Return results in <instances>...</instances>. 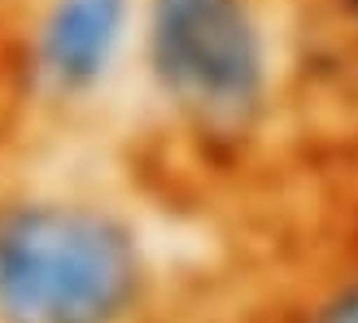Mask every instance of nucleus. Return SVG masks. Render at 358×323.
<instances>
[{"label":"nucleus","mask_w":358,"mask_h":323,"mask_svg":"<svg viewBox=\"0 0 358 323\" xmlns=\"http://www.w3.org/2000/svg\"><path fill=\"white\" fill-rule=\"evenodd\" d=\"M131 79L149 127L201 179L258 175L310 96L293 0H140Z\"/></svg>","instance_id":"obj_1"},{"label":"nucleus","mask_w":358,"mask_h":323,"mask_svg":"<svg viewBox=\"0 0 358 323\" xmlns=\"http://www.w3.org/2000/svg\"><path fill=\"white\" fill-rule=\"evenodd\" d=\"M0 323H175L145 210L101 184H0Z\"/></svg>","instance_id":"obj_2"},{"label":"nucleus","mask_w":358,"mask_h":323,"mask_svg":"<svg viewBox=\"0 0 358 323\" xmlns=\"http://www.w3.org/2000/svg\"><path fill=\"white\" fill-rule=\"evenodd\" d=\"M140 0H27L9 22L5 96L44 122H79L136 66Z\"/></svg>","instance_id":"obj_3"},{"label":"nucleus","mask_w":358,"mask_h":323,"mask_svg":"<svg viewBox=\"0 0 358 323\" xmlns=\"http://www.w3.org/2000/svg\"><path fill=\"white\" fill-rule=\"evenodd\" d=\"M262 301L275 323H358V219L289 258Z\"/></svg>","instance_id":"obj_4"},{"label":"nucleus","mask_w":358,"mask_h":323,"mask_svg":"<svg viewBox=\"0 0 358 323\" xmlns=\"http://www.w3.org/2000/svg\"><path fill=\"white\" fill-rule=\"evenodd\" d=\"M301 17L310 92L358 96V0H293Z\"/></svg>","instance_id":"obj_5"},{"label":"nucleus","mask_w":358,"mask_h":323,"mask_svg":"<svg viewBox=\"0 0 358 323\" xmlns=\"http://www.w3.org/2000/svg\"><path fill=\"white\" fill-rule=\"evenodd\" d=\"M184 323H275L271 310H266V301L262 293L258 297H249V301H236V306H219V310H210L201 319H184Z\"/></svg>","instance_id":"obj_6"},{"label":"nucleus","mask_w":358,"mask_h":323,"mask_svg":"<svg viewBox=\"0 0 358 323\" xmlns=\"http://www.w3.org/2000/svg\"><path fill=\"white\" fill-rule=\"evenodd\" d=\"M5 62H9V22H0V105H9V96H5Z\"/></svg>","instance_id":"obj_7"},{"label":"nucleus","mask_w":358,"mask_h":323,"mask_svg":"<svg viewBox=\"0 0 358 323\" xmlns=\"http://www.w3.org/2000/svg\"><path fill=\"white\" fill-rule=\"evenodd\" d=\"M22 5H27V0H0V22H13V13Z\"/></svg>","instance_id":"obj_8"}]
</instances>
